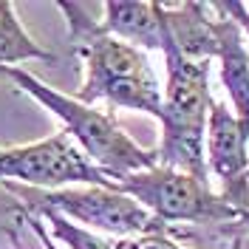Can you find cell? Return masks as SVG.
Returning a JSON list of instances; mask_svg holds the SVG:
<instances>
[{
    "mask_svg": "<svg viewBox=\"0 0 249 249\" xmlns=\"http://www.w3.org/2000/svg\"><path fill=\"white\" fill-rule=\"evenodd\" d=\"M68 23V37L85 65V79L77 99L85 105L108 102L113 108L161 116V82L147 51L105 31L79 3H57Z\"/></svg>",
    "mask_w": 249,
    "mask_h": 249,
    "instance_id": "obj_1",
    "label": "cell"
},
{
    "mask_svg": "<svg viewBox=\"0 0 249 249\" xmlns=\"http://www.w3.org/2000/svg\"><path fill=\"white\" fill-rule=\"evenodd\" d=\"M215 15V60L221 85L232 102V113L249 136V48L244 43V34L232 17L227 15L218 3H210Z\"/></svg>",
    "mask_w": 249,
    "mask_h": 249,
    "instance_id": "obj_8",
    "label": "cell"
},
{
    "mask_svg": "<svg viewBox=\"0 0 249 249\" xmlns=\"http://www.w3.org/2000/svg\"><path fill=\"white\" fill-rule=\"evenodd\" d=\"M102 26L108 34L119 37L142 51L161 48V3L139 0H108L102 6Z\"/></svg>",
    "mask_w": 249,
    "mask_h": 249,
    "instance_id": "obj_10",
    "label": "cell"
},
{
    "mask_svg": "<svg viewBox=\"0 0 249 249\" xmlns=\"http://www.w3.org/2000/svg\"><path fill=\"white\" fill-rule=\"evenodd\" d=\"M0 74L15 82L17 91H23L48 113H54L62 122V130L85 153V159L99 170H105L113 181L130 173L153 170L161 164L156 147H142L139 142H133L110 113L99 110L96 105H85L77 96L51 88L43 79L29 74L26 68H0Z\"/></svg>",
    "mask_w": 249,
    "mask_h": 249,
    "instance_id": "obj_2",
    "label": "cell"
},
{
    "mask_svg": "<svg viewBox=\"0 0 249 249\" xmlns=\"http://www.w3.org/2000/svg\"><path fill=\"white\" fill-rule=\"evenodd\" d=\"M0 184H20L34 190H62V187H110L113 178L91 164L85 153L60 130L31 144L0 147Z\"/></svg>",
    "mask_w": 249,
    "mask_h": 249,
    "instance_id": "obj_6",
    "label": "cell"
},
{
    "mask_svg": "<svg viewBox=\"0 0 249 249\" xmlns=\"http://www.w3.org/2000/svg\"><path fill=\"white\" fill-rule=\"evenodd\" d=\"M113 249H187L167 235H142V238H116Z\"/></svg>",
    "mask_w": 249,
    "mask_h": 249,
    "instance_id": "obj_12",
    "label": "cell"
},
{
    "mask_svg": "<svg viewBox=\"0 0 249 249\" xmlns=\"http://www.w3.org/2000/svg\"><path fill=\"white\" fill-rule=\"evenodd\" d=\"M161 20L170 40L187 60H215V15L210 3H176V6L161 3Z\"/></svg>",
    "mask_w": 249,
    "mask_h": 249,
    "instance_id": "obj_9",
    "label": "cell"
},
{
    "mask_svg": "<svg viewBox=\"0 0 249 249\" xmlns=\"http://www.w3.org/2000/svg\"><path fill=\"white\" fill-rule=\"evenodd\" d=\"M227 15L232 17L235 23H238V29L244 34V40H249V3H238V0H221L218 3Z\"/></svg>",
    "mask_w": 249,
    "mask_h": 249,
    "instance_id": "obj_13",
    "label": "cell"
},
{
    "mask_svg": "<svg viewBox=\"0 0 249 249\" xmlns=\"http://www.w3.org/2000/svg\"><path fill=\"white\" fill-rule=\"evenodd\" d=\"M113 190L139 201L150 215L167 227L176 221H187V224L238 221V207L224 193H215L210 190L207 181L164 164L144 173H130L119 178Z\"/></svg>",
    "mask_w": 249,
    "mask_h": 249,
    "instance_id": "obj_5",
    "label": "cell"
},
{
    "mask_svg": "<svg viewBox=\"0 0 249 249\" xmlns=\"http://www.w3.org/2000/svg\"><path fill=\"white\" fill-rule=\"evenodd\" d=\"M20 218L26 221V227H31V230L37 232V238L43 241V247H46V249H57V247H54V241H51V235L46 232V227H43V221H40V218H37V215H31V213H26V210L20 213Z\"/></svg>",
    "mask_w": 249,
    "mask_h": 249,
    "instance_id": "obj_14",
    "label": "cell"
},
{
    "mask_svg": "<svg viewBox=\"0 0 249 249\" xmlns=\"http://www.w3.org/2000/svg\"><path fill=\"white\" fill-rule=\"evenodd\" d=\"M23 210L31 215L57 213L74 221L77 227L96 235L142 238V235H167V224L153 218L139 201L110 187H62V190H34L20 184H3Z\"/></svg>",
    "mask_w": 249,
    "mask_h": 249,
    "instance_id": "obj_4",
    "label": "cell"
},
{
    "mask_svg": "<svg viewBox=\"0 0 249 249\" xmlns=\"http://www.w3.org/2000/svg\"><path fill=\"white\" fill-rule=\"evenodd\" d=\"M204 159L207 173L221 178L227 190L241 184V176L249 170V136L227 102H210L207 130H204Z\"/></svg>",
    "mask_w": 249,
    "mask_h": 249,
    "instance_id": "obj_7",
    "label": "cell"
},
{
    "mask_svg": "<svg viewBox=\"0 0 249 249\" xmlns=\"http://www.w3.org/2000/svg\"><path fill=\"white\" fill-rule=\"evenodd\" d=\"M238 221H241V224H244V227H249V201L244 204V207H241V210H238Z\"/></svg>",
    "mask_w": 249,
    "mask_h": 249,
    "instance_id": "obj_15",
    "label": "cell"
},
{
    "mask_svg": "<svg viewBox=\"0 0 249 249\" xmlns=\"http://www.w3.org/2000/svg\"><path fill=\"white\" fill-rule=\"evenodd\" d=\"M167 62V82L161 85V142L159 161L164 167L190 173L201 181L207 178L204 159V130L210 110V62L187 60L176 48L161 20V48Z\"/></svg>",
    "mask_w": 249,
    "mask_h": 249,
    "instance_id": "obj_3",
    "label": "cell"
},
{
    "mask_svg": "<svg viewBox=\"0 0 249 249\" xmlns=\"http://www.w3.org/2000/svg\"><path fill=\"white\" fill-rule=\"evenodd\" d=\"M57 57L23 29L15 3L0 0V68H20L23 62H54Z\"/></svg>",
    "mask_w": 249,
    "mask_h": 249,
    "instance_id": "obj_11",
    "label": "cell"
}]
</instances>
